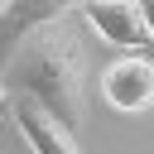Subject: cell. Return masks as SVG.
Returning <instances> with one entry per match:
<instances>
[{
	"mask_svg": "<svg viewBox=\"0 0 154 154\" xmlns=\"http://www.w3.org/2000/svg\"><path fill=\"white\" fill-rule=\"evenodd\" d=\"M140 14H144V29H149V43H154V0H135Z\"/></svg>",
	"mask_w": 154,
	"mask_h": 154,
	"instance_id": "8992f818",
	"label": "cell"
},
{
	"mask_svg": "<svg viewBox=\"0 0 154 154\" xmlns=\"http://www.w3.org/2000/svg\"><path fill=\"white\" fill-rule=\"evenodd\" d=\"M72 14H77L101 43H111V48H130V53L154 48V43H149V29H144V14H140L135 0H77Z\"/></svg>",
	"mask_w": 154,
	"mask_h": 154,
	"instance_id": "7a4b0ae2",
	"label": "cell"
},
{
	"mask_svg": "<svg viewBox=\"0 0 154 154\" xmlns=\"http://www.w3.org/2000/svg\"><path fill=\"white\" fill-rule=\"evenodd\" d=\"M0 77H5L10 96H24V101L43 106L67 130H77L87 120V48H82V34H77L72 14L24 34L0 58Z\"/></svg>",
	"mask_w": 154,
	"mask_h": 154,
	"instance_id": "6da1fadb",
	"label": "cell"
},
{
	"mask_svg": "<svg viewBox=\"0 0 154 154\" xmlns=\"http://www.w3.org/2000/svg\"><path fill=\"white\" fill-rule=\"evenodd\" d=\"M10 120H14V130L24 135L29 154H82L77 130H67L63 120H53L43 106H34V101H24V96H10Z\"/></svg>",
	"mask_w": 154,
	"mask_h": 154,
	"instance_id": "277c9868",
	"label": "cell"
},
{
	"mask_svg": "<svg viewBox=\"0 0 154 154\" xmlns=\"http://www.w3.org/2000/svg\"><path fill=\"white\" fill-rule=\"evenodd\" d=\"M72 5H77V0H5V5H0V58H5L24 34H34L38 24H53V19L72 14Z\"/></svg>",
	"mask_w": 154,
	"mask_h": 154,
	"instance_id": "5b68a950",
	"label": "cell"
},
{
	"mask_svg": "<svg viewBox=\"0 0 154 154\" xmlns=\"http://www.w3.org/2000/svg\"><path fill=\"white\" fill-rule=\"evenodd\" d=\"M96 87H101V101H106L111 111L140 116V111L154 106V58H144V53H125V58H116V63L101 67Z\"/></svg>",
	"mask_w": 154,
	"mask_h": 154,
	"instance_id": "3957f363",
	"label": "cell"
},
{
	"mask_svg": "<svg viewBox=\"0 0 154 154\" xmlns=\"http://www.w3.org/2000/svg\"><path fill=\"white\" fill-rule=\"evenodd\" d=\"M0 5H5V0H0Z\"/></svg>",
	"mask_w": 154,
	"mask_h": 154,
	"instance_id": "ba28073f",
	"label": "cell"
},
{
	"mask_svg": "<svg viewBox=\"0 0 154 154\" xmlns=\"http://www.w3.org/2000/svg\"><path fill=\"white\" fill-rule=\"evenodd\" d=\"M0 120H10V87H5V77H0Z\"/></svg>",
	"mask_w": 154,
	"mask_h": 154,
	"instance_id": "52a82bcc",
	"label": "cell"
}]
</instances>
